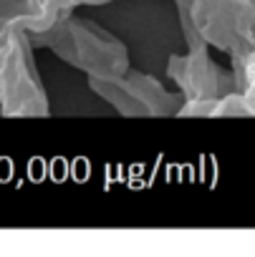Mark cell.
Returning a JSON list of instances; mask_svg holds the SVG:
<instances>
[{"mask_svg":"<svg viewBox=\"0 0 255 257\" xmlns=\"http://www.w3.org/2000/svg\"><path fill=\"white\" fill-rule=\"evenodd\" d=\"M167 73L185 98L177 116L212 118L215 103L230 91H235L232 68L220 66L205 41L190 43L182 56H172L167 63Z\"/></svg>","mask_w":255,"mask_h":257,"instance_id":"cell-1","label":"cell"},{"mask_svg":"<svg viewBox=\"0 0 255 257\" xmlns=\"http://www.w3.org/2000/svg\"><path fill=\"white\" fill-rule=\"evenodd\" d=\"M43 36L48 38L46 43L61 58L91 73V78L116 76L129 68V56H126L121 41H116L114 36H109L89 21L63 18Z\"/></svg>","mask_w":255,"mask_h":257,"instance_id":"cell-2","label":"cell"},{"mask_svg":"<svg viewBox=\"0 0 255 257\" xmlns=\"http://www.w3.org/2000/svg\"><path fill=\"white\" fill-rule=\"evenodd\" d=\"M230 68L235 78V91L240 93L250 116H255V46L230 56Z\"/></svg>","mask_w":255,"mask_h":257,"instance_id":"cell-5","label":"cell"},{"mask_svg":"<svg viewBox=\"0 0 255 257\" xmlns=\"http://www.w3.org/2000/svg\"><path fill=\"white\" fill-rule=\"evenodd\" d=\"M91 86L124 116H177L185 101L180 91H167L157 78L129 68L116 76L91 78Z\"/></svg>","mask_w":255,"mask_h":257,"instance_id":"cell-4","label":"cell"},{"mask_svg":"<svg viewBox=\"0 0 255 257\" xmlns=\"http://www.w3.org/2000/svg\"><path fill=\"white\" fill-rule=\"evenodd\" d=\"M200 38L235 56L255 46V0H182Z\"/></svg>","mask_w":255,"mask_h":257,"instance_id":"cell-3","label":"cell"},{"mask_svg":"<svg viewBox=\"0 0 255 257\" xmlns=\"http://www.w3.org/2000/svg\"><path fill=\"white\" fill-rule=\"evenodd\" d=\"M71 3H91L94 6V3H106V0H71Z\"/></svg>","mask_w":255,"mask_h":257,"instance_id":"cell-6","label":"cell"}]
</instances>
